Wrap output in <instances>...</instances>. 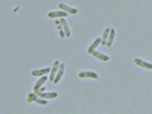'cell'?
I'll return each instance as SVG.
<instances>
[{
  "label": "cell",
  "instance_id": "6da1fadb",
  "mask_svg": "<svg viewBox=\"0 0 152 114\" xmlns=\"http://www.w3.org/2000/svg\"><path fill=\"white\" fill-rule=\"evenodd\" d=\"M60 62L58 61H55V64L53 66H52V69H51V74H50V81L53 83L55 81V77H56V75L57 72H58V69H60Z\"/></svg>",
  "mask_w": 152,
  "mask_h": 114
},
{
  "label": "cell",
  "instance_id": "7a4b0ae2",
  "mask_svg": "<svg viewBox=\"0 0 152 114\" xmlns=\"http://www.w3.org/2000/svg\"><path fill=\"white\" fill-rule=\"evenodd\" d=\"M58 7H60L61 10L65 12V13H67V14H76V13H77V9L67 7V5H65V4H58Z\"/></svg>",
  "mask_w": 152,
  "mask_h": 114
},
{
  "label": "cell",
  "instance_id": "3957f363",
  "mask_svg": "<svg viewBox=\"0 0 152 114\" xmlns=\"http://www.w3.org/2000/svg\"><path fill=\"white\" fill-rule=\"evenodd\" d=\"M60 23H61V26H62V28H64V32H65L66 37H70L71 36V32H70V27H69V23L66 22V19L65 18H61L60 19Z\"/></svg>",
  "mask_w": 152,
  "mask_h": 114
},
{
  "label": "cell",
  "instance_id": "277c9868",
  "mask_svg": "<svg viewBox=\"0 0 152 114\" xmlns=\"http://www.w3.org/2000/svg\"><path fill=\"white\" fill-rule=\"evenodd\" d=\"M79 77H91V79H98V74L93 72V71H83L79 74Z\"/></svg>",
  "mask_w": 152,
  "mask_h": 114
},
{
  "label": "cell",
  "instance_id": "5b68a950",
  "mask_svg": "<svg viewBox=\"0 0 152 114\" xmlns=\"http://www.w3.org/2000/svg\"><path fill=\"white\" fill-rule=\"evenodd\" d=\"M134 64H137L138 66H141V67H145L147 70H152V64H148V62H146V61H142L140 58H134Z\"/></svg>",
  "mask_w": 152,
  "mask_h": 114
},
{
  "label": "cell",
  "instance_id": "8992f818",
  "mask_svg": "<svg viewBox=\"0 0 152 114\" xmlns=\"http://www.w3.org/2000/svg\"><path fill=\"white\" fill-rule=\"evenodd\" d=\"M64 72H65V65L64 64H61L60 65V69H58V72H57V75H56V77H55V84H57L61 80V77L64 76Z\"/></svg>",
  "mask_w": 152,
  "mask_h": 114
},
{
  "label": "cell",
  "instance_id": "52a82bcc",
  "mask_svg": "<svg viewBox=\"0 0 152 114\" xmlns=\"http://www.w3.org/2000/svg\"><path fill=\"white\" fill-rule=\"evenodd\" d=\"M51 72V69H43V70H34V71H32V76H45L46 74H48Z\"/></svg>",
  "mask_w": 152,
  "mask_h": 114
},
{
  "label": "cell",
  "instance_id": "ba28073f",
  "mask_svg": "<svg viewBox=\"0 0 152 114\" xmlns=\"http://www.w3.org/2000/svg\"><path fill=\"white\" fill-rule=\"evenodd\" d=\"M46 80H47L46 76H42V77H41V79H39V80H38V81L36 83L34 88H33V90H34V93H36V91H38V90H39L42 86H43V84L46 83Z\"/></svg>",
  "mask_w": 152,
  "mask_h": 114
},
{
  "label": "cell",
  "instance_id": "9c48e42d",
  "mask_svg": "<svg viewBox=\"0 0 152 114\" xmlns=\"http://www.w3.org/2000/svg\"><path fill=\"white\" fill-rule=\"evenodd\" d=\"M66 15H67V13H65V12H50L48 13V17L50 18H65Z\"/></svg>",
  "mask_w": 152,
  "mask_h": 114
},
{
  "label": "cell",
  "instance_id": "30bf717a",
  "mask_svg": "<svg viewBox=\"0 0 152 114\" xmlns=\"http://www.w3.org/2000/svg\"><path fill=\"white\" fill-rule=\"evenodd\" d=\"M91 55H93V56H95V57H96V58L102 60V61H109V56H107V55L102 53V52L94 51V52H91Z\"/></svg>",
  "mask_w": 152,
  "mask_h": 114
},
{
  "label": "cell",
  "instance_id": "8fae6325",
  "mask_svg": "<svg viewBox=\"0 0 152 114\" xmlns=\"http://www.w3.org/2000/svg\"><path fill=\"white\" fill-rule=\"evenodd\" d=\"M100 43H102V38H98V39H95V41H94V43L89 47L88 52H89V53H91V52H94L95 50H96V47H98L99 45H100Z\"/></svg>",
  "mask_w": 152,
  "mask_h": 114
},
{
  "label": "cell",
  "instance_id": "7c38bea8",
  "mask_svg": "<svg viewBox=\"0 0 152 114\" xmlns=\"http://www.w3.org/2000/svg\"><path fill=\"white\" fill-rule=\"evenodd\" d=\"M57 96V93L56 91H52V93H43V94H41L39 95V98H42V99H53V98H56Z\"/></svg>",
  "mask_w": 152,
  "mask_h": 114
},
{
  "label": "cell",
  "instance_id": "4fadbf2b",
  "mask_svg": "<svg viewBox=\"0 0 152 114\" xmlns=\"http://www.w3.org/2000/svg\"><path fill=\"white\" fill-rule=\"evenodd\" d=\"M109 33H110V28H107L103 33V37H102V45L107 46V42H108V38H109Z\"/></svg>",
  "mask_w": 152,
  "mask_h": 114
},
{
  "label": "cell",
  "instance_id": "5bb4252c",
  "mask_svg": "<svg viewBox=\"0 0 152 114\" xmlns=\"http://www.w3.org/2000/svg\"><path fill=\"white\" fill-rule=\"evenodd\" d=\"M38 98H39V96H38V94L33 91V93H31L29 95H28V98H27V102H28V103L37 102V99H38Z\"/></svg>",
  "mask_w": 152,
  "mask_h": 114
},
{
  "label": "cell",
  "instance_id": "9a60e30c",
  "mask_svg": "<svg viewBox=\"0 0 152 114\" xmlns=\"http://www.w3.org/2000/svg\"><path fill=\"white\" fill-rule=\"evenodd\" d=\"M114 36H115V31L113 29H110V33H109V38H108V42H107V46L108 47H110L112 46V43H113V39H114Z\"/></svg>",
  "mask_w": 152,
  "mask_h": 114
},
{
  "label": "cell",
  "instance_id": "2e32d148",
  "mask_svg": "<svg viewBox=\"0 0 152 114\" xmlns=\"http://www.w3.org/2000/svg\"><path fill=\"white\" fill-rule=\"evenodd\" d=\"M36 103H37V104H41V105H46L47 100H46V99H42V98H38Z\"/></svg>",
  "mask_w": 152,
  "mask_h": 114
},
{
  "label": "cell",
  "instance_id": "e0dca14e",
  "mask_svg": "<svg viewBox=\"0 0 152 114\" xmlns=\"http://www.w3.org/2000/svg\"><path fill=\"white\" fill-rule=\"evenodd\" d=\"M43 91H45V88H43V86H42V88H41L39 90H38V91H36V93L38 94V96H39V95H41V94H43Z\"/></svg>",
  "mask_w": 152,
  "mask_h": 114
}]
</instances>
